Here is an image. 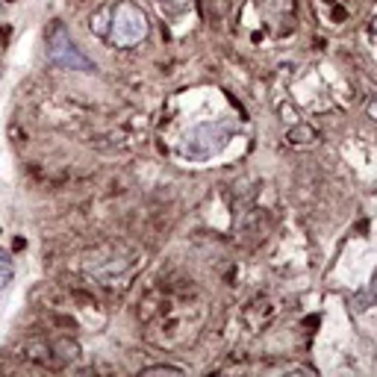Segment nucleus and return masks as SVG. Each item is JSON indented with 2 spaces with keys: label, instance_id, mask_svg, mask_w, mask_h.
<instances>
[{
  "label": "nucleus",
  "instance_id": "10",
  "mask_svg": "<svg viewBox=\"0 0 377 377\" xmlns=\"http://www.w3.org/2000/svg\"><path fill=\"white\" fill-rule=\"evenodd\" d=\"M162 4H166V6H171V9H189L192 6V0H162Z\"/></svg>",
  "mask_w": 377,
  "mask_h": 377
},
{
  "label": "nucleus",
  "instance_id": "4",
  "mask_svg": "<svg viewBox=\"0 0 377 377\" xmlns=\"http://www.w3.org/2000/svg\"><path fill=\"white\" fill-rule=\"evenodd\" d=\"M289 144L292 147H309V144H316L319 142V133L313 127H307V124H295L292 130H289Z\"/></svg>",
  "mask_w": 377,
  "mask_h": 377
},
{
  "label": "nucleus",
  "instance_id": "12",
  "mask_svg": "<svg viewBox=\"0 0 377 377\" xmlns=\"http://www.w3.org/2000/svg\"><path fill=\"white\" fill-rule=\"evenodd\" d=\"M0 71H4V68H0Z\"/></svg>",
  "mask_w": 377,
  "mask_h": 377
},
{
  "label": "nucleus",
  "instance_id": "3",
  "mask_svg": "<svg viewBox=\"0 0 377 377\" xmlns=\"http://www.w3.org/2000/svg\"><path fill=\"white\" fill-rule=\"evenodd\" d=\"M47 59H51L56 68H62V71H80V74L97 71L94 62L74 44L71 32L65 30L62 21H54L51 32H47Z\"/></svg>",
  "mask_w": 377,
  "mask_h": 377
},
{
  "label": "nucleus",
  "instance_id": "6",
  "mask_svg": "<svg viewBox=\"0 0 377 377\" xmlns=\"http://www.w3.org/2000/svg\"><path fill=\"white\" fill-rule=\"evenodd\" d=\"M369 307H377V266H374V274H371L369 286L357 295V309H359V313L369 309Z\"/></svg>",
  "mask_w": 377,
  "mask_h": 377
},
{
  "label": "nucleus",
  "instance_id": "11",
  "mask_svg": "<svg viewBox=\"0 0 377 377\" xmlns=\"http://www.w3.org/2000/svg\"><path fill=\"white\" fill-rule=\"evenodd\" d=\"M371 30H374V36H377V15H374V18H371Z\"/></svg>",
  "mask_w": 377,
  "mask_h": 377
},
{
  "label": "nucleus",
  "instance_id": "5",
  "mask_svg": "<svg viewBox=\"0 0 377 377\" xmlns=\"http://www.w3.org/2000/svg\"><path fill=\"white\" fill-rule=\"evenodd\" d=\"M109 15H112V4L101 6L92 15V36L97 39H106V30H109Z\"/></svg>",
  "mask_w": 377,
  "mask_h": 377
},
{
  "label": "nucleus",
  "instance_id": "7",
  "mask_svg": "<svg viewBox=\"0 0 377 377\" xmlns=\"http://www.w3.org/2000/svg\"><path fill=\"white\" fill-rule=\"evenodd\" d=\"M15 277V266H12V257L6 251H0V289H4L9 280Z\"/></svg>",
  "mask_w": 377,
  "mask_h": 377
},
{
  "label": "nucleus",
  "instance_id": "8",
  "mask_svg": "<svg viewBox=\"0 0 377 377\" xmlns=\"http://www.w3.org/2000/svg\"><path fill=\"white\" fill-rule=\"evenodd\" d=\"M142 374H183V369H177V366H147Z\"/></svg>",
  "mask_w": 377,
  "mask_h": 377
},
{
  "label": "nucleus",
  "instance_id": "1",
  "mask_svg": "<svg viewBox=\"0 0 377 377\" xmlns=\"http://www.w3.org/2000/svg\"><path fill=\"white\" fill-rule=\"evenodd\" d=\"M151 32V18L142 6H136L133 0H116L109 15V30H106V42L112 47H136L147 39Z\"/></svg>",
  "mask_w": 377,
  "mask_h": 377
},
{
  "label": "nucleus",
  "instance_id": "2",
  "mask_svg": "<svg viewBox=\"0 0 377 377\" xmlns=\"http://www.w3.org/2000/svg\"><path fill=\"white\" fill-rule=\"evenodd\" d=\"M227 139H230V127L221 124V121L194 124L183 136V156H189L192 162H206L224 151Z\"/></svg>",
  "mask_w": 377,
  "mask_h": 377
},
{
  "label": "nucleus",
  "instance_id": "9",
  "mask_svg": "<svg viewBox=\"0 0 377 377\" xmlns=\"http://www.w3.org/2000/svg\"><path fill=\"white\" fill-rule=\"evenodd\" d=\"M366 116H369L371 121H377V92L369 94V101H366Z\"/></svg>",
  "mask_w": 377,
  "mask_h": 377
}]
</instances>
